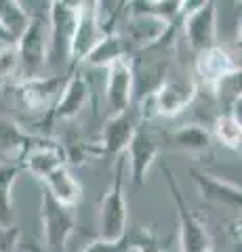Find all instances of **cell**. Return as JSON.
<instances>
[{
  "instance_id": "15",
  "label": "cell",
  "mask_w": 242,
  "mask_h": 252,
  "mask_svg": "<svg viewBox=\"0 0 242 252\" xmlns=\"http://www.w3.org/2000/svg\"><path fill=\"white\" fill-rule=\"evenodd\" d=\"M101 38L99 23H97V13H95V2H78V23L72 40V51H69V61L72 65L80 63L89 55V51L97 44Z\"/></svg>"
},
{
  "instance_id": "13",
  "label": "cell",
  "mask_w": 242,
  "mask_h": 252,
  "mask_svg": "<svg viewBox=\"0 0 242 252\" xmlns=\"http://www.w3.org/2000/svg\"><path fill=\"white\" fill-rule=\"evenodd\" d=\"M158 152H160L158 139H156L147 128L139 126L137 132L131 139L129 147H127L131 177H133V183H135V185H143L145 183L147 170L152 168L154 160L158 158Z\"/></svg>"
},
{
  "instance_id": "27",
  "label": "cell",
  "mask_w": 242,
  "mask_h": 252,
  "mask_svg": "<svg viewBox=\"0 0 242 252\" xmlns=\"http://www.w3.org/2000/svg\"><path fill=\"white\" fill-rule=\"evenodd\" d=\"M129 248H133V242L129 235H124L118 242H105V240H93L82 252H127Z\"/></svg>"
},
{
  "instance_id": "3",
  "label": "cell",
  "mask_w": 242,
  "mask_h": 252,
  "mask_svg": "<svg viewBox=\"0 0 242 252\" xmlns=\"http://www.w3.org/2000/svg\"><path fill=\"white\" fill-rule=\"evenodd\" d=\"M21 80L38 78L49 59V28L42 15H32L26 32L15 42Z\"/></svg>"
},
{
  "instance_id": "5",
  "label": "cell",
  "mask_w": 242,
  "mask_h": 252,
  "mask_svg": "<svg viewBox=\"0 0 242 252\" xmlns=\"http://www.w3.org/2000/svg\"><path fill=\"white\" fill-rule=\"evenodd\" d=\"M181 23L190 49L202 53L217 42V6L210 0L181 4Z\"/></svg>"
},
{
  "instance_id": "2",
  "label": "cell",
  "mask_w": 242,
  "mask_h": 252,
  "mask_svg": "<svg viewBox=\"0 0 242 252\" xmlns=\"http://www.w3.org/2000/svg\"><path fill=\"white\" fill-rule=\"evenodd\" d=\"M127 198H124V162L118 160L114 179L101 198L99 206V240L118 242L127 235Z\"/></svg>"
},
{
  "instance_id": "18",
  "label": "cell",
  "mask_w": 242,
  "mask_h": 252,
  "mask_svg": "<svg viewBox=\"0 0 242 252\" xmlns=\"http://www.w3.org/2000/svg\"><path fill=\"white\" fill-rule=\"evenodd\" d=\"M129 57V46L124 42V38L120 32L116 34H105L101 36L97 44L89 51V55L82 59V63H87L91 67H110L112 63H116L118 59Z\"/></svg>"
},
{
  "instance_id": "8",
  "label": "cell",
  "mask_w": 242,
  "mask_h": 252,
  "mask_svg": "<svg viewBox=\"0 0 242 252\" xmlns=\"http://www.w3.org/2000/svg\"><path fill=\"white\" fill-rule=\"evenodd\" d=\"M66 80H68L66 76H38V78H30V80H21L13 89V93L15 99L26 109L36 114H44L53 109Z\"/></svg>"
},
{
  "instance_id": "22",
  "label": "cell",
  "mask_w": 242,
  "mask_h": 252,
  "mask_svg": "<svg viewBox=\"0 0 242 252\" xmlns=\"http://www.w3.org/2000/svg\"><path fill=\"white\" fill-rule=\"evenodd\" d=\"M181 4L179 0H137L129 2V15H150L160 21L175 26L177 19L181 17Z\"/></svg>"
},
{
  "instance_id": "31",
  "label": "cell",
  "mask_w": 242,
  "mask_h": 252,
  "mask_svg": "<svg viewBox=\"0 0 242 252\" xmlns=\"http://www.w3.org/2000/svg\"><path fill=\"white\" fill-rule=\"evenodd\" d=\"M127 252H139V250H137V248H135V246H133V248H129V250H127Z\"/></svg>"
},
{
  "instance_id": "14",
  "label": "cell",
  "mask_w": 242,
  "mask_h": 252,
  "mask_svg": "<svg viewBox=\"0 0 242 252\" xmlns=\"http://www.w3.org/2000/svg\"><path fill=\"white\" fill-rule=\"evenodd\" d=\"M91 94V84L87 80V76L80 72H74L66 80L64 89H61L59 99L55 101V105L51 109L53 120H72L84 109Z\"/></svg>"
},
{
  "instance_id": "23",
  "label": "cell",
  "mask_w": 242,
  "mask_h": 252,
  "mask_svg": "<svg viewBox=\"0 0 242 252\" xmlns=\"http://www.w3.org/2000/svg\"><path fill=\"white\" fill-rule=\"evenodd\" d=\"M30 17H32V15H30L26 11V6L17 2V0H0V26L4 28V32L15 42H17V38L26 32Z\"/></svg>"
},
{
  "instance_id": "26",
  "label": "cell",
  "mask_w": 242,
  "mask_h": 252,
  "mask_svg": "<svg viewBox=\"0 0 242 252\" xmlns=\"http://www.w3.org/2000/svg\"><path fill=\"white\" fill-rule=\"evenodd\" d=\"M133 246L139 252H162V244L156 238V233L150 227H141V229L135 231V238H131Z\"/></svg>"
},
{
  "instance_id": "12",
  "label": "cell",
  "mask_w": 242,
  "mask_h": 252,
  "mask_svg": "<svg viewBox=\"0 0 242 252\" xmlns=\"http://www.w3.org/2000/svg\"><path fill=\"white\" fill-rule=\"evenodd\" d=\"M240 72V65L232 59L228 51H223L221 46H210V49L198 53L196 57V74L202 80L207 89L215 91L225 78Z\"/></svg>"
},
{
  "instance_id": "4",
  "label": "cell",
  "mask_w": 242,
  "mask_h": 252,
  "mask_svg": "<svg viewBox=\"0 0 242 252\" xmlns=\"http://www.w3.org/2000/svg\"><path fill=\"white\" fill-rule=\"evenodd\" d=\"M162 172H165L171 198H173L175 206H177L179 248H181V252H207L213 244H210V238H208V231H207L205 223H202V220L190 210V206H187L181 187H179L177 179H175V172L169 170L167 166H162Z\"/></svg>"
},
{
  "instance_id": "1",
  "label": "cell",
  "mask_w": 242,
  "mask_h": 252,
  "mask_svg": "<svg viewBox=\"0 0 242 252\" xmlns=\"http://www.w3.org/2000/svg\"><path fill=\"white\" fill-rule=\"evenodd\" d=\"M78 23V2H64L55 0L49 2V59L53 65L64 67L69 65V51Z\"/></svg>"
},
{
  "instance_id": "30",
  "label": "cell",
  "mask_w": 242,
  "mask_h": 252,
  "mask_svg": "<svg viewBox=\"0 0 242 252\" xmlns=\"http://www.w3.org/2000/svg\"><path fill=\"white\" fill-rule=\"evenodd\" d=\"M207 252H225V250H221V248H217V246H210Z\"/></svg>"
},
{
  "instance_id": "21",
  "label": "cell",
  "mask_w": 242,
  "mask_h": 252,
  "mask_svg": "<svg viewBox=\"0 0 242 252\" xmlns=\"http://www.w3.org/2000/svg\"><path fill=\"white\" fill-rule=\"evenodd\" d=\"M21 166L13 162L0 164V227H11L15 219L13 210V187L21 175Z\"/></svg>"
},
{
  "instance_id": "6",
  "label": "cell",
  "mask_w": 242,
  "mask_h": 252,
  "mask_svg": "<svg viewBox=\"0 0 242 252\" xmlns=\"http://www.w3.org/2000/svg\"><path fill=\"white\" fill-rule=\"evenodd\" d=\"M40 219H42V233H44L46 250L64 252L69 235L76 229V210L59 204L46 189H42Z\"/></svg>"
},
{
  "instance_id": "24",
  "label": "cell",
  "mask_w": 242,
  "mask_h": 252,
  "mask_svg": "<svg viewBox=\"0 0 242 252\" xmlns=\"http://www.w3.org/2000/svg\"><path fill=\"white\" fill-rule=\"evenodd\" d=\"M213 132L221 145L230 149H240V139H242V122L236 120L230 112H223L215 118Z\"/></svg>"
},
{
  "instance_id": "25",
  "label": "cell",
  "mask_w": 242,
  "mask_h": 252,
  "mask_svg": "<svg viewBox=\"0 0 242 252\" xmlns=\"http://www.w3.org/2000/svg\"><path fill=\"white\" fill-rule=\"evenodd\" d=\"M19 74V57L15 44L0 46V86H4Z\"/></svg>"
},
{
  "instance_id": "9",
  "label": "cell",
  "mask_w": 242,
  "mask_h": 252,
  "mask_svg": "<svg viewBox=\"0 0 242 252\" xmlns=\"http://www.w3.org/2000/svg\"><path fill=\"white\" fill-rule=\"evenodd\" d=\"M139 120L141 118H139L137 109H133V107H129L127 112L110 116L107 122L104 124L99 143L93 145V154L95 156H120L122 152H127L133 135L139 128Z\"/></svg>"
},
{
  "instance_id": "11",
  "label": "cell",
  "mask_w": 242,
  "mask_h": 252,
  "mask_svg": "<svg viewBox=\"0 0 242 252\" xmlns=\"http://www.w3.org/2000/svg\"><path fill=\"white\" fill-rule=\"evenodd\" d=\"M61 166H68V156H66V147L55 143V141H44V139H36L30 149L23 156V166L30 175L36 177L38 181H42L51 175L53 170H57Z\"/></svg>"
},
{
  "instance_id": "19",
  "label": "cell",
  "mask_w": 242,
  "mask_h": 252,
  "mask_svg": "<svg viewBox=\"0 0 242 252\" xmlns=\"http://www.w3.org/2000/svg\"><path fill=\"white\" fill-rule=\"evenodd\" d=\"M34 141L36 139L26 135L15 120L0 116V156L2 158H23Z\"/></svg>"
},
{
  "instance_id": "20",
  "label": "cell",
  "mask_w": 242,
  "mask_h": 252,
  "mask_svg": "<svg viewBox=\"0 0 242 252\" xmlns=\"http://www.w3.org/2000/svg\"><path fill=\"white\" fill-rule=\"evenodd\" d=\"M210 141H213L210 130H207L200 124H183L169 135V143L187 154L205 152V149H208Z\"/></svg>"
},
{
  "instance_id": "10",
  "label": "cell",
  "mask_w": 242,
  "mask_h": 252,
  "mask_svg": "<svg viewBox=\"0 0 242 252\" xmlns=\"http://www.w3.org/2000/svg\"><path fill=\"white\" fill-rule=\"evenodd\" d=\"M133 78H135V72H133L131 59L124 57L118 59L116 63H112L107 67V78H105V101L107 107L112 109L114 114L127 112L133 103Z\"/></svg>"
},
{
  "instance_id": "28",
  "label": "cell",
  "mask_w": 242,
  "mask_h": 252,
  "mask_svg": "<svg viewBox=\"0 0 242 252\" xmlns=\"http://www.w3.org/2000/svg\"><path fill=\"white\" fill-rule=\"evenodd\" d=\"M19 238H21V231L17 225L0 227V252H15Z\"/></svg>"
},
{
  "instance_id": "16",
  "label": "cell",
  "mask_w": 242,
  "mask_h": 252,
  "mask_svg": "<svg viewBox=\"0 0 242 252\" xmlns=\"http://www.w3.org/2000/svg\"><path fill=\"white\" fill-rule=\"evenodd\" d=\"M190 175L194 179V183L198 185V191L202 193L205 200L223 204V206H228L232 210H240V202H242L240 185L217 179L213 175H207V172H200L196 168H190Z\"/></svg>"
},
{
  "instance_id": "7",
  "label": "cell",
  "mask_w": 242,
  "mask_h": 252,
  "mask_svg": "<svg viewBox=\"0 0 242 252\" xmlns=\"http://www.w3.org/2000/svg\"><path fill=\"white\" fill-rule=\"evenodd\" d=\"M198 94V86L192 78H167L152 94H147L154 116L175 118L192 105Z\"/></svg>"
},
{
  "instance_id": "17",
  "label": "cell",
  "mask_w": 242,
  "mask_h": 252,
  "mask_svg": "<svg viewBox=\"0 0 242 252\" xmlns=\"http://www.w3.org/2000/svg\"><path fill=\"white\" fill-rule=\"evenodd\" d=\"M42 185L59 204H64L68 208H76L78 202L82 200V187L68 166L53 170L51 175L42 181Z\"/></svg>"
},
{
  "instance_id": "29",
  "label": "cell",
  "mask_w": 242,
  "mask_h": 252,
  "mask_svg": "<svg viewBox=\"0 0 242 252\" xmlns=\"http://www.w3.org/2000/svg\"><path fill=\"white\" fill-rule=\"evenodd\" d=\"M0 44H2V46H6V44H15V40H13L9 34H6L2 26H0Z\"/></svg>"
}]
</instances>
